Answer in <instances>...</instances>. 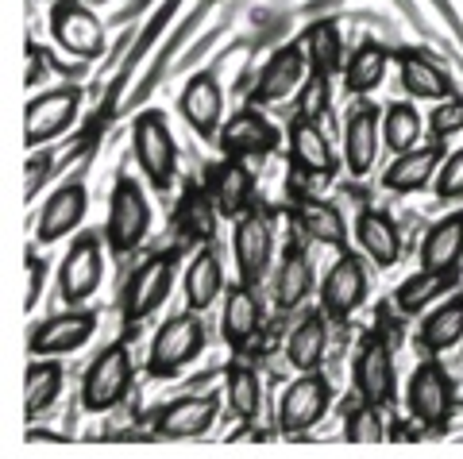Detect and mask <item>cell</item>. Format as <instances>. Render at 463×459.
I'll list each match as a JSON object with an SVG mask.
<instances>
[{
    "mask_svg": "<svg viewBox=\"0 0 463 459\" xmlns=\"http://www.w3.org/2000/svg\"><path fill=\"white\" fill-rule=\"evenodd\" d=\"M344 440H355V444H379V440H386L383 406H371V401H364V406H359V409L347 413Z\"/></svg>",
    "mask_w": 463,
    "mask_h": 459,
    "instance_id": "39",
    "label": "cell"
},
{
    "mask_svg": "<svg viewBox=\"0 0 463 459\" xmlns=\"http://www.w3.org/2000/svg\"><path fill=\"white\" fill-rule=\"evenodd\" d=\"M93 328H97L93 313H58V317L35 324L27 348H32V355H70L81 343H90Z\"/></svg>",
    "mask_w": 463,
    "mask_h": 459,
    "instance_id": "16",
    "label": "cell"
},
{
    "mask_svg": "<svg viewBox=\"0 0 463 459\" xmlns=\"http://www.w3.org/2000/svg\"><path fill=\"white\" fill-rule=\"evenodd\" d=\"M263 324V309H259V297H255V286L240 282L232 286L228 297H224V313H221V333L228 348H248L251 336L259 333Z\"/></svg>",
    "mask_w": 463,
    "mask_h": 459,
    "instance_id": "24",
    "label": "cell"
},
{
    "mask_svg": "<svg viewBox=\"0 0 463 459\" xmlns=\"http://www.w3.org/2000/svg\"><path fill=\"white\" fill-rule=\"evenodd\" d=\"M132 379H136V367L128 348L124 343H109L81 379V406L90 413H105L112 406H120L128 390H132Z\"/></svg>",
    "mask_w": 463,
    "mask_h": 459,
    "instance_id": "1",
    "label": "cell"
},
{
    "mask_svg": "<svg viewBox=\"0 0 463 459\" xmlns=\"http://www.w3.org/2000/svg\"><path fill=\"white\" fill-rule=\"evenodd\" d=\"M355 236H359V248H364L374 259V267H394L398 263L402 236H398V224L390 220L383 209H364V212H359Z\"/></svg>",
    "mask_w": 463,
    "mask_h": 459,
    "instance_id": "26",
    "label": "cell"
},
{
    "mask_svg": "<svg viewBox=\"0 0 463 459\" xmlns=\"http://www.w3.org/2000/svg\"><path fill=\"white\" fill-rule=\"evenodd\" d=\"M437 197L440 201L463 197V147L440 163V170H437Z\"/></svg>",
    "mask_w": 463,
    "mask_h": 459,
    "instance_id": "42",
    "label": "cell"
},
{
    "mask_svg": "<svg viewBox=\"0 0 463 459\" xmlns=\"http://www.w3.org/2000/svg\"><path fill=\"white\" fill-rule=\"evenodd\" d=\"M85 209H90V193H85L81 182H70V185H62V190H54L47 197V205H43V212H39V228H35L39 239L54 243V239L70 236L81 224Z\"/></svg>",
    "mask_w": 463,
    "mask_h": 459,
    "instance_id": "20",
    "label": "cell"
},
{
    "mask_svg": "<svg viewBox=\"0 0 463 459\" xmlns=\"http://www.w3.org/2000/svg\"><path fill=\"white\" fill-rule=\"evenodd\" d=\"M352 379H355L359 401H371V406H383V409L394 401V355H390V340L383 333H371L364 340Z\"/></svg>",
    "mask_w": 463,
    "mask_h": 459,
    "instance_id": "10",
    "label": "cell"
},
{
    "mask_svg": "<svg viewBox=\"0 0 463 459\" xmlns=\"http://www.w3.org/2000/svg\"><path fill=\"white\" fill-rule=\"evenodd\" d=\"M379 147H383V117L371 100H359L352 105L344 120V159H347V170L355 178H364L367 170L379 159Z\"/></svg>",
    "mask_w": 463,
    "mask_h": 459,
    "instance_id": "14",
    "label": "cell"
},
{
    "mask_svg": "<svg viewBox=\"0 0 463 459\" xmlns=\"http://www.w3.org/2000/svg\"><path fill=\"white\" fill-rule=\"evenodd\" d=\"M100 278H105V255H100V236H78L58 267V294L66 305H81Z\"/></svg>",
    "mask_w": 463,
    "mask_h": 459,
    "instance_id": "11",
    "label": "cell"
},
{
    "mask_svg": "<svg viewBox=\"0 0 463 459\" xmlns=\"http://www.w3.org/2000/svg\"><path fill=\"white\" fill-rule=\"evenodd\" d=\"M306 70H309L306 47H282V51H274V59L263 66V74H259L255 100H259V105H270V100L294 97L301 85H306Z\"/></svg>",
    "mask_w": 463,
    "mask_h": 459,
    "instance_id": "18",
    "label": "cell"
},
{
    "mask_svg": "<svg viewBox=\"0 0 463 459\" xmlns=\"http://www.w3.org/2000/svg\"><path fill=\"white\" fill-rule=\"evenodd\" d=\"M216 409L221 401L213 394H190V398H178L163 406L155 413V433L163 440H190V436H201L209 433V425L216 421Z\"/></svg>",
    "mask_w": 463,
    "mask_h": 459,
    "instance_id": "15",
    "label": "cell"
},
{
    "mask_svg": "<svg viewBox=\"0 0 463 459\" xmlns=\"http://www.w3.org/2000/svg\"><path fill=\"white\" fill-rule=\"evenodd\" d=\"M440 163H444V147H440V143H421V147H413V151H402L398 159L386 166L383 185L390 193L425 190L429 182H437Z\"/></svg>",
    "mask_w": 463,
    "mask_h": 459,
    "instance_id": "19",
    "label": "cell"
},
{
    "mask_svg": "<svg viewBox=\"0 0 463 459\" xmlns=\"http://www.w3.org/2000/svg\"><path fill=\"white\" fill-rule=\"evenodd\" d=\"M398 74H402L405 93H413L417 100H444V97H452V81L444 78V70L432 66L425 54H417V51L398 54Z\"/></svg>",
    "mask_w": 463,
    "mask_h": 459,
    "instance_id": "28",
    "label": "cell"
},
{
    "mask_svg": "<svg viewBox=\"0 0 463 459\" xmlns=\"http://www.w3.org/2000/svg\"><path fill=\"white\" fill-rule=\"evenodd\" d=\"M452 401H456V390L448 370L440 367V360H425L413 370L410 390H405V406H410L413 421H421L425 428H444L448 417H452Z\"/></svg>",
    "mask_w": 463,
    "mask_h": 459,
    "instance_id": "6",
    "label": "cell"
},
{
    "mask_svg": "<svg viewBox=\"0 0 463 459\" xmlns=\"http://www.w3.org/2000/svg\"><path fill=\"white\" fill-rule=\"evenodd\" d=\"M132 151L139 170L147 174V182L158 193H166L174 185V166H178V147L163 120V112H139V120L132 127Z\"/></svg>",
    "mask_w": 463,
    "mask_h": 459,
    "instance_id": "3",
    "label": "cell"
},
{
    "mask_svg": "<svg viewBox=\"0 0 463 459\" xmlns=\"http://www.w3.org/2000/svg\"><path fill=\"white\" fill-rule=\"evenodd\" d=\"M43 170H51V159H35L32 166H27V197H35V190H39V178H43Z\"/></svg>",
    "mask_w": 463,
    "mask_h": 459,
    "instance_id": "45",
    "label": "cell"
},
{
    "mask_svg": "<svg viewBox=\"0 0 463 459\" xmlns=\"http://www.w3.org/2000/svg\"><path fill=\"white\" fill-rule=\"evenodd\" d=\"M289 159H294L301 174L313 178H328L336 170V155H332V143L325 139V127L306 117L289 124Z\"/></svg>",
    "mask_w": 463,
    "mask_h": 459,
    "instance_id": "21",
    "label": "cell"
},
{
    "mask_svg": "<svg viewBox=\"0 0 463 459\" xmlns=\"http://www.w3.org/2000/svg\"><path fill=\"white\" fill-rule=\"evenodd\" d=\"M224 290V270H221V259H216L213 248H201L194 255L190 270H185V301H190L194 313H205L216 297Z\"/></svg>",
    "mask_w": 463,
    "mask_h": 459,
    "instance_id": "29",
    "label": "cell"
},
{
    "mask_svg": "<svg viewBox=\"0 0 463 459\" xmlns=\"http://www.w3.org/2000/svg\"><path fill=\"white\" fill-rule=\"evenodd\" d=\"M228 406L240 421H255L263 406V382L251 367H228Z\"/></svg>",
    "mask_w": 463,
    "mask_h": 459,
    "instance_id": "37",
    "label": "cell"
},
{
    "mask_svg": "<svg viewBox=\"0 0 463 459\" xmlns=\"http://www.w3.org/2000/svg\"><path fill=\"white\" fill-rule=\"evenodd\" d=\"M325 348H328V317L325 309L321 313H309V317H301L294 324V333L286 340V360L294 370H317L325 363Z\"/></svg>",
    "mask_w": 463,
    "mask_h": 459,
    "instance_id": "25",
    "label": "cell"
},
{
    "mask_svg": "<svg viewBox=\"0 0 463 459\" xmlns=\"http://www.w3.org/2000/svg\"><path fill=\"white\" fill-rule=\"evenodd\" d=\"M185 124L194 127L197 136H216L221 132V120H224V93L216 85L213 74H197L190 85L182 89V100H178Z\"/></svg>",
    "mask_w": 463,
    "mask_h": 459,
    "instance_id": "22",
    "label": "cell"
},
{
    "mask_svg": "<svg viewBox=\"0 0 463 459\" xmlns=\"http://www.w3.org/2000/svg\"><path fill=\"white\" fill-rule=\"evenodd\" d=\"M58 390H62V367L51 363V355L47 360L35 355V363L27 367V379H24V413L27 417L47 413L58 401Z\"/></svg>",
    "mask_w": 463,
    "mask_h": 459,
    "instance_id": "32",
    "label": "cell"
},
{
    "mask_svg": "<svg viewBox=\"0 0 463 459\" xmlns=\"http://www.w3.org/2000/svg\"><path fill=\"white\" fill-rule=\"evenodd\" d=\"M332 406V386L325 375H317V370H306L301 379H294L286 386V394L279 401V428L286 436H301L309 433L328 413Z\"/></svg>",
    "mask_w": 463,
    "mask_h": 459,
    "instance_id": "5",
    "label": "cell"
},
{
    "mask_svg": "<svg viewBox=\"0 0 463 459\" xmlns=\"http://www.w3.org/2000/svg\"><path fill=\"white\" fill-rule=\"evenodd\" d=\"M51 35L74 59H97L105 51V27L78 0H58L51 8Z\"/></svg>",
    "mask_w": 463,
    "mask_h": 459,
    "instance_id": "7",
    "label": "cell"
},
{
    "mask_svg": "<svg viewBox=\"0 0 463 459\" xmlns=\"http://www.w3.org/2000/svg\"><path fill=\"white\" fill-rule=\"evenodd\" d=\"M151 228V205L139 193V185L132 178H120L109 201V224H105V243L112 255H128L147 239Z\"/></svg>",
    "mask_w": 463,
    "mask_h": 459,
    "instance_id": "4",
    "label": "cell"
},
{
    "mask_svg": "<svg viewBox=\"0 0 463 459\" xmlns=\"http://www.w3.org/2000/svg\"><path fill=\"white\" fill-rule=\"evenodd\" d=\"M309 290H313L309 255L301 248H289L282 267H279V275H274V301H279V309H298L301 301L309 297Z\"/></svg>",
    "mask_w": 463,
    "mask_h": 459,
    "instance_id": "31",
    "label": "cell"
},
{
    "mask_svg": "<svg viewBox=\"0 0 463 459\" xmlns=\"http://www.w3.org/2000/svg\"><path fill=\"white\" fill-rule=\"evenodd\" d=\"M39 286H43V263L35 259V255H27V297H24V305H27V309H35Z\"/></svg>",
    "mask_w": 463,
    "mask_h": 459,
    "instance_id": "44",
    "label": "cell"
},
{
    "mask_svg": "<svg viewBox=\"0 0 463 459\" xmlns=\"http://www.w3.org/2000/svg\"><path fill=\"white\" fill-rule=\"evenodd\" d=\"M463 127V100L459 97H444L437 112H432V136L444 139V136H456Z\"/></svg>",
    "mask_w": 463,
    "mask_h": 459,
    "instance_id": "43",
    "label": "cell"
},
{
    "mask_svg": "<svg viewBox=\"0 0 463 459\" xmlns=\"http://www.w3.org/2000/svg\"><path fill=\"white\" fill-rule=\"evenodd\" d=\"M78 105H81V93L70 89V85L66 89H51V93L35 97L24 112V143L27 147H43V143L58 139L70 124H74Z\"/></svg>",
    "mask_w": 463,
    "mask_h": 459,
    "instance_id": "12",
    "label": "cell"
},
{
    "mask_svg": "<svg viewBox=\"0 0 463 459\" xmlns=\"http://www.w3.org/2000/svg\"><path fill=\"white\" fill-rule=\"evenodd\" d=\"M364 297H367L364 259L352 251H344L336 259V267H332L321 282V309H325L328 321H347L359 305H364Z\"/></svg>",
    "mask_w": 463,
    "mask_h": 459,
    "instance_id": "13",
    "label": "cell"
},
{
    "mask_svg": "<svg viewBox=\"0 0 463 459\" xmlns=\"http://www.w3.org/2000/svg\"><path fill=\"white\" fill-rule=\"evenodd\" d=\"M463 259V212H452L440 224L429 228L421 243V267L425 270H456Z\"/></svg>",
    "mask_w": 463,
    "mask_h": 459,
    "instance_id": "27",
    "label": "cell"
},
{
    "mask_svg": "<svg viewBox=\"0 0 463 459\" xmlns=\"http://www.w3.org/2000/svg\"><path fill=\"white\" fill-rule=\"evenodd\" d=\"M452 278H456V270H425V267H421L410 282H402V286H398V294H394L398 313H421L432 297L448 294Z\"/></svg>",
    "mask_w": 463,
    "mask_h": 459,
    "instance_id": "34",
    "label": "cell"
},
{
    "mask_svg": "<svg viewBox=\"0 0 463 459\" xmlns=\"http://www.w3.org/2000/svg\"><path fill=\"white\" fill-rule=\"evenodd\" d=\"M270 251H274L270 217L263 209H248L236 220V232H232V255H236L240 282H248V286L263 282V270L270 267Z\"/></svg>",
    "mask_w": 463,
    "mask_h": 459,
    "instance_id": "9",
    "label": "cell"
},
{
    "mask_svg": "<svg viewBox=\"0 0 463 459\" xmlns=\"http://www.w3.org/2000/svg\"><path fill=\"white\" fill-rule=\"evenodd\" d=\"M459 340H463V294L444 301V305L437 313H429L425 324L417 328V348H425L432 355L456 348Z\"/></svg>",
    "mask_w": 463,
    "mask_h": 459,
    "instance_id": "30",
    "label": "cell"
},
{
    "mask_svg": "<svg viewBox=\"0 0 463 459\" xmlns=\"http://www.w3.org/2000/svg\"><path fill=\"white\" fill-rule=\"evenodd\" d=\"M213 197H190L185 201V212H182V228H185V236H194L201 243H209L213 239Z\"/></svg>",
    "mask_w": 463,
    "mask_h": 459,
    "instance_id": "41",
    "label": "cell"
},
{
    "mask_svg": "<svg viewBox=\"0 0 463 459\" xmlns=\"http://www.w3.org/2000/svg\"><path fill=\"white\" fill-rule=\"evenodd\" d=\"M209 197H213V205L221 209L224 217H243V212L251 209L255 178H251V170L243 166V159H224L221 166H213Z\"/></svg>",
    "mask_w": 463,
    "mask_h": 459,
    "instance_id": "23",
    "label": "cell"
},
{
    "mask_svg": "<svg viewBox=\"0 0 463 459\" xmlns=\"http://www.w3.org/2000/svg\"><path fill=\"white\" fill-rule=\"evenodd\" d=\"M306 59H309V70L313 74H325L332 78L336 70L344 66V47H340V32L332 23H313L306 32Z\"/></svg>",
    "mask_w": 463,
    "mask_h": 459,
    "instance_id": "35",
    "label": "cell"
},
{
    "mask_svg": "<svg viewBox=\"0 0 463 459\" xmlns=\"http://www.w3.org/2000/svg\"><path fill=\"white\" fill-rule=\"evenodd\" d=\"M421 132H425V124L421 117H417V108L413 105H390L386 108V117H383V143H386V151H413V147H421Z\"/></svg>",
    "mask_w": 463,
    "mask_h": 459,
    "instance_id": "36",
    "label": "cell"
},
{
    "mask_svg": "<svg viewBox=\"0 0 463 459\" xmlns=\"http://www.w3.org/2000/svg\"><path fill=\"white\" fill-rule=\"evenodd\" d=\"M201 351H205V324H201L190 309V313H182V317H170L155 333L147 370L155 379H170V375H178L185 363H194Z\"/></svg>",
    "mask_w": 463,
    "mask_h": 459,
    "instance_id": "2",
    "label": "cell"
},
{
    "mask_svg": "<svg viewBox=\"0 0 463 459\" xmlns=\"http://www.w3.org/2000/svg\"><path fill=\"white\" fill-rule=\"evenodd\" d=\"M328 100H332V93H328V78H325V74L306 78V85L298 89V117H306V120H317V124H321V120H325V112H328Z\"/></svg>",
    "mask_w": 463,
    "mask_h": 459,
    "instance_id": "40",
    "label": "cell"
},
{
    "mask_svg": "<svg viewBox=\"0 0 463 459\" xmlns=\"http://www.w3.org/2000/svg\"><path fill=\"white\" fill-rule=\"evenodd\" d=\"M216 139H221V151L228 159H251V155H270L274 143H279V132L263 120V112L243 108L228 124H221Z\"/></svg>",
    "mask_w": 463,
    "mask_h": 459,
    "instance_id": "17",
    "label": "cell"
},
{
    "mask_svg": "<svg viewBox=\"0 0 463 459\" xmlns=\"http://www.w3.org/2000/svg\"><path fill=\"white\" fill-rule=\"evenodd\" d=\"M174 251H163V255H151L147 263H143L132 278L124 286V321H143L151 317V313L163 305L170 286H174Z\"/></svg>",
    "mask_w": 463,
    "mask_h": 459,
    "instance_id": "8",
    "label": "cell"
},
{
    "mask_svg": "<svg viewBox=\"0 0 463 459\" xmlns=\"http://www.w3.org/2000/svg\"><path fill=\"white\" fill-rule=\"evenodd\" d=\"M386 66H390V51L383 47V42H364V47H359L344 66L347 89H352L355 97L374 93L379 89V81L386 78Z\"/></svg>",
    "mask_w": 463,
    "mask_h": 459,
    "instance_id": "33",
    "label": "cell"
},
{
    "mask_svg": "<svg viewBox=\"0 0 463 459\" xmlns=\"http://www.w3.org/2000/svg\"><path fill=\"white\" fill-rule=\"evenodd\" d=\"M301 228H306V236H313L317 243H328V248H344V220H340V212L332 209V205H306L301 209Z\"/></svg>",
    "mask_w": 463,
    "mask_h": 459,
    "instance_id": "38",
    "label": "cell"
}]
</instances>
